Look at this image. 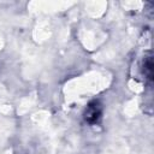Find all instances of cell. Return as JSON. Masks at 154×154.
Instances as JSON below:
<instances>
[{"label": "cell", "instance_id": "1", "mask_svg": "<svg viewBox=\"0 0 154 154\" xmlns=\"http://www.w3.org/2000/svg\"><path fill=\"white\" fill-rule=\"evenodd\" d=\"M101 113H102V107H101L100 102L93 101L88 105V107L84 112V119L90 124H95L100 119Z\"/></svg>", "mask_w": 154, "mask_h": 154}, {"label": "cell", "instance_id": "2", "mask_svg": "<svg viewBox=\"0 0 154 154\" xmlns=\"http://www.w3.org/2000/svg\"><path fill=\"white\" fill-rule=\"evenodd\" d=\"M143 72L147 76L148 79L153 78V60L150 57L144 59V64H143Z\"/></svg>", "mask_w": 154, "mask_h": 154}]
</instances>
